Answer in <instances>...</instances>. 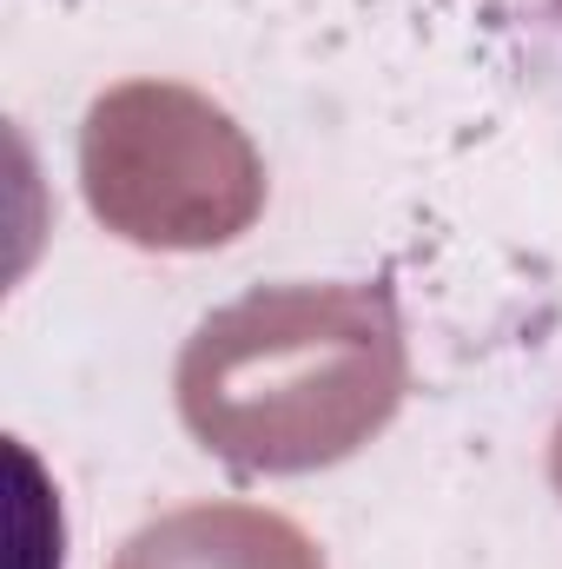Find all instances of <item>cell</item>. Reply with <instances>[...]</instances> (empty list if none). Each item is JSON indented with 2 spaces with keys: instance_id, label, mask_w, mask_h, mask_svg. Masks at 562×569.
Returning a JSON list of instances; mask_svg holds the SVG:
<instances>
[{
  "instance_id": "cell-1",
  "label": "cell",
  "mask_w": 562,
  "mask_h": 569,
  "mask_svg": "<svg viewBox=\"0 0 562 569\" xmlns=\"http://www.w3.org/2000/svg\"><path fill=\"white\" fill-rule=\"evenodd\" d=\"M185 430L245 477L358 457L411 391L404 318L378 284H259L205 311L172 371Z\"/></svg>"
},
{
  "instance_id": "cell-2",
  "label": "cell",
  "mask_w": 562,
  "mask_h": 569,
  "mask_svg": "<svg viewBox=\"0 0 562 569\" xmlns=\"http://www.w3.org/2000/svg\"><path fill=\"white\" fill-rule=\"evenodd\" d=\"M80 192L140 252H219L265 212V159L199 87L127 80L80 120Z\"/></svg>"
},
{
  "instance_id": "cell-3",
  "label": "cell",
  "mask_w": 562,
  "mask_h": 569,
  "mask_svg": "<svg viewBox=\"0 0 562 569\" xmlns=\"http://www.w3.org/2000/svg\"><path fill=\"white\" fill-rule=\"evenodd\" d=\"M113 569H324V550L265 503H185L133 530Z\"/></svg>"
},
{
  "instance_id": "cell-4",
  "label": "cell",
  "mask_w": 562,
  "mask_h": 569,
  "mask_svg": "<svg viewBox=\"0 0 562 569\" xmlns=\"http://www.w3.org/2000/svg\"><path fill=\"white\" fill-rule=\"evenodd\" d=\"M550 483H556V497H562V425H556V443H550Z\"/></svg>"
}]
</instances>
